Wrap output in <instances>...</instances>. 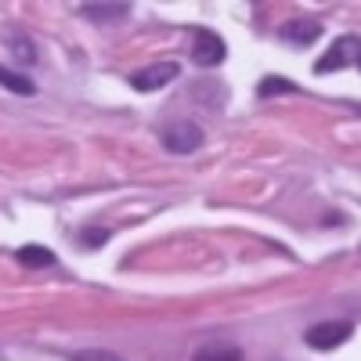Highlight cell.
<instances>
[{"label":"cell","mask_w":361,"mask_h":361,"mask_svg":"<svg viewBox=\"0 0 361 361\" xmlns=\"http://www.w3.org/2000/svg\"><path fill=\"white\" fill-rule=\"evenodd\" d=\"M354 62H361V40L357 37H340L314 62V73H340V69H347Z\"/></svg>","instance_id":"obj_1"},{"label":"cell","mask_w":361,"mask_h":361,"mask_svg":"<svg viewBox=\"0 0 361 361\" xmlns=\"http://www.w3.org/2000/svg\"><path fill=\"white\" fill-rule=\"evenodd\" d=\"M224 54H228V47H224V40L214 33V29H192V62L195 66H202V69H214V66H221L224 62Z\"/></svg>","instance_id":"obj_2"},{"label":"cell","mask_w":361,"mask_h":361,"mask_svg":"<svg viewBox=\"0 0 361 361\" xmlns=\"http://www.w3.org/2000/svg\"><path fill=\"white\" fill-rule=\"evenodd\" d=\"M350 333H354V325H350V322H318V325L307 329V336H304V340H307L314 350H336L340 343L350 340Z\"/></svg>","instance_id":"obj_3"},{"label":"cell","mask_w":361,"mask_h":361,"mask_svg":"<svg viewBox=\"0 0 361 361\" xmlns=\"http://www.w3.org/2000/svg\"><path fill=\"white\" fill-rule=\"evenodd\" d=\"M163 148L173 152V156H188V152H195V148H202V130L195 123H173L163 134Z\"/></svg>","instance_id":"obj_4"},{"label":"cell","mask_w":361,"mask_h":361,"mask_svg":"<svg viewBox=\"0 0 361 361\" xmlns=\"http://www.w3.org/2000/svg\"><path fill=\"white\" fill-rule=\"evenodd\" d=\"M177 76H180V66H177V62H159V66H148V69L134 73V76H130V87L141 90V94H152V90L166 87V83L177 80Z\"/></svg>","instance_id":"obj_5"},{"label":"cell","mask_w":361,"mask_h":361,"mask_svg":"<svg viewBox=\"0 0 361 361\" xmlns=\"http://www.w3.org/2000/svg\"><path fill=\"white\" fill-rule=\"evenodd\" d=\"M282 37L289 40V44H314L318 37H322V25L314 22V18H293V22H286L282 25Z\"/></svg>","instance_id":"obj_6"},{"label":"cell","mask_w":361,"mask_h":361,"mask_svg":"<svg viewBox=\"0 0 361 361\" xmlns=\"http://www.w3.org/2000/svg\"><path fill=\"white\" fill-rule=\"evenodd\" d=\"M80 15L94 18V22H119V18L130 15V4H83Z\"/></svg>","instance_id":"obj_7"},{"label":"cell","mask_w":361,"mask_h":361,"mask_svg":"<svg viewBox=\"0 0 361 361\" xmlns=\"http://www.w3.org/2000/svg\"><path fill=\"white\" fill-rule=\"evenodd\" d=\"M0 87L15 90V94H22V98H33L37 94V83L29 80V76H22V73H15V69H8V66H0Z\"/></svg>","instance_id":"obj_8"},{"label":"cell","mask_w":361,"mask_h":361,"mask_svg":"<svg viewBox=\"0 0 361 361\" xmlns=\"http://www.w3.org/2000/svg\"><path fill=\"white\" fill-rule=\"evenodd\" d=\"M15 260H18L22 267H51V264H54V253H51L47 246H22V250L15 253Z\"/></svg>","instance_id":"obj_9"},{"label":"cell","mask_w":361,"mask_h":361,"mask_svg":"<svg viewBox=\"0 0 361 361\" xmlns=\"http://www.w3.org/2000/svg\"><path fill=\"white\" fill-rule=\"evenodd\" d=\"M195 361H243V350L238 347H202L195 354Z\"/></svg>","instance_id":"obj_10"},{"label":"cell","mask_w":361,"mask_h":361,"mask_svg":"<svg viewBox=\"0 0 361 361\" xmlns=\"http://www.w3.org/2000/svg\"><path fill=\"white\" fill-rule=\"evenodd\" d=\"M296 90V83H289L286 76H267L260 87H257V94L260 98H271V94H293Z\"/></svg>","instance_id":"obj_11"},{"label":"cell","mask_w":361,"mask_h":361,"mask_svg":"<svg viewBox=\"0 0 361 361\" xmlns=\"http://www.w3.org/2000/svg\"><path fill=\"white\" fill-rule=\"evenodd\" d=\"M73 361H119L112 350H76Z\"/></svg>","instance_id":"obj_12"},{"label":"cell","mask_w":361,"mask_h":361,"mask_svg":"<svg viewBox=\"0 0 361 361\" xmlns=\"http://www.w3.org/2000/svg\"><path fill=\"white\" fill-rule=\"evenodd\" d=\"M109 238V231H83V243H90V246H102Z\"/></svg>","instance_id":"obj_13"}]
</instances>
